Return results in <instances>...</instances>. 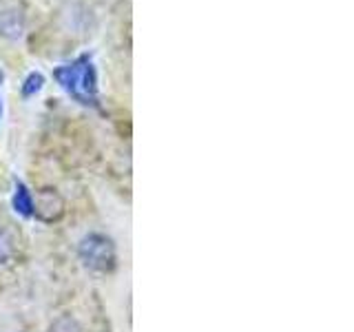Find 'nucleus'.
<instances>
[{
  "label": "nucleus",
  "instance_id": "1",
  "mask_svg": "<svg viewBox=\"0 0 354 332\" xmlns=\"http://www.w3.org/2000/svg\"><path fill=\"white\" fill-rule=\"evenodd\" d=\"M55 82H58L75 102L84 107L97 104V73L91 55H80L69 64H62L53 71Z\"/></svg>",
  "mask_w": 354,
  "mask_h": 332
},
{
  "label": "nucleus",
  "instance_id": "8",
  "mask_svg": "<svg viewBox=\"0 0 354 332\" xmlns=\"http://www.w3.org/2000/svg\"><path fill=\"white\" fill-rule=\"evenodd\" d=\"M3 80H5V73H3V71H0V82H3Z\"/></svg>",
  "mask_w": 354,
  "mask_h": 332
},
{
  "label": "nucleus",
  "instance_id": "6",
  "mask_svg": "<svg viewBox=\"0 0 354 332\" xmlns=\"http://www.w3.org/2000/svg\"><path fill=\"white\" fill-rule=\"evenodd\" d=\"M44 86V75L40 71H31L27 77H25V82H22V98H33L36 95L40 89Z\"/></svg>",
  "mask_w": 354,
  "mask_h": 332
},
{
  "label": "nucleus",
  "instance_id": "3",
  "mask_svg": "<svg viewBox=\"0 0 354 332\" xmlns=\"http://www.w3.org/2000/svg\"><path fill=\"white\" fill-rule=\"evenodd\" d=\"M25 31V14L16 0H0V36L16 40Z\"/></svg>",
  "mask_w": 354,
  "mask_h": 332
},
{
  "label": "nucleus",
  "instance_id": "4",
  "mask_svg": "<svg viewBox=\"0 0 354 332\" xmlns=\"http://www.w3.org/2000/svg\"><path fill=\"white\" fill-rule=\"evenodd\" d=\"M11 202H14V210L18 215H22V217H31L33 215V204H36V202H33L31 191L22 182L16 184V193H14V199H11Z\"/></svg>",
  "mask_w": 354,
  "mask_h": 332
},
{
  "label": "nucleus",
  "instance_id": "2",
  "mask_svg": "<svg viewBox=\"0 0 354 332\" xmlns=\"http://www.w3.org/2000/svg\"><path fill=\"white\" fill-rule=\"evenodd\" d=\"M77 257L88 270L95 273H111L118 264L115 243L102 232H88L77 243Z\"/></svg>",
  "mask_w": 354,
  "mask_h": 332
},
{
  "label": "nucleus",
  "instance_id": "5",
  "mask_svg": "<svg viewBox=\"0 0 354 332\" xmlns=\"http://www.w3.org/2000/svg\"><path fill=\"white\" fill-rule=\"evenodd\" d=\"M16 255V239L11 235V230L0 224V266L9 264Z\"/></svg>",
  "mask_w": 354,
  "mask_h": 332
},
{
  "label": "nucleus",
  "instance_id": "7",
  "mask_svg": "<svg viewBox=\"0 0 354 332\" xmlns=\"http://www.w3.org/2000/svg\"><path fill=\"white\" fill-rule=\"evenodd\" d=\"M0 118H3V100H0Z\"/></svg>",
  "mask_w": 354,
  "mask_h": 332
}]
</instances>
